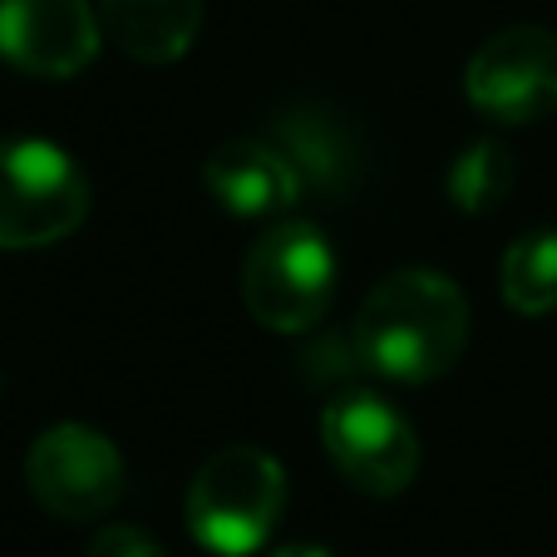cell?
Wrapping results in <instances>:
<instances>
[{
  "label": "cell",
  "instance_id": "obj_1",
  "mask_svg": "<svg viewBox=\"0 0 557 557\" xmlns=\"http://www.w3.org/2000/svg\"><path fill=\"white\" fill-rule=\"evenodd\" d=\"M469 346V301L454 276L405 267L375 282L356 315V360L385 380L424 385L459 366Z\"/></svg>",
  "mask_w": 557,
  "mask_h": 557
},
{
  "label": "cell",
  "instance_id": "obj_2",
  "mask_svg": "<svg viewBox=\"0 0 557 557\" xmlns=\"http://www.w3.org/2000/svg\"><path fill=\"white\" fill-rule=\"evenodd\" d=\"M286 508V473L257 444H227L208 454L188 484V533L212 557H252L267 547Z\"/></svg>",
  "mask_w": 557,
  "mask_h": 557
},
{
  "label": "cell",
  "instance_id": "obj_3",
  "mask_svg": "<svg viewBox=\"0 0 557 557\" xmlns=\"http://www.w3.org/2000/svg\"><path fill=\"white\" fill-rule=\"evenodd\" d=\"M336 252L311 222H276L243 262V301L252 321L276 336H301L331 311Z\"/></svg>",
  "mask_w": 557,
  "mask_h": 557
},
{
  "label": "cell",
  "instance_id": "obj_4",
  "mask_svg": "<svg viewBox=\"0 0 557 557\" xmlns=\"http://www.w3.org/2000/svg\"><path fill=\"white\" fill-rule=\"evenodd\" d=\"M89 212V178L45 138H0V247H50Z\"/></svg>",
  "mask_w": 557,
  "mask_h": 557
},
{
  "label": "cell",
  "instance_id": "obj_5",
  "mask_svg": "<svg viewBox=\"0 0 557 557\" xmlns=\"http://www.w3.org/2000/svg\"><path fill=\"white\" fill-rule=\"evenodd\" d=\"M321 444L350 488L370 498H395L420 473V440L395 405L370 389H350L321 410Z\"/></svg>",
  "mask_w": 557,
  "mask_h": 557
},
{
  "label": "cell",
  "instance_id": "obj_6",
  "mask_svg": "<svg viewBox=\"0 0 557 557\" xmlns=\"http://www.w3.org/2000/svg\"><path fill=\"white\" fill-rule=\"evenodd\" d=\"M25 484L45 513L89 523L104 518L124 494V454L89 424H54L25 454Z\"/></svg>",
  "mask_w": 557,
  "mask_h": 557
},
{
  "label": "cell",
  "instance_id": "obj_7",
  "mask_svg": "<svg viewBox=\"0 0 557 557\" xmlns=\"http://www.w3.org/2000/svg\"><path fill=\"white\" fill-rule=\"evenodd\" d=\"M469 104L508 128L537 124L557 109V35L543 25H513L479 45L463 74Z\"/></svg>",
  "mask_w": 557,
  "mask_h": 557
},
{
  "label": "cell",
  "instance_id": "obj_8",
  "mask_svg": "<svg viewBox=\"0 0 557 557\" xmlns=\"http://www.w3.org/2000/svg\"><path fill=\"white\" fill-rule=\"evenodd\" d=\"M104 21L89 0H0V60L40 79H70L99 54Z\"/></svg>",
  "mask_w": 557,
  "mask_h": 557
},
{
  "label": "cell",
  "instance_id": "obj_9",
  "mask_svg": "<svg viewBox=\"0 0 557 557\" xmlns=\"http://www.w3.org/2000/svg\"><path fill=\"white\" fill-rule=\"evenodd\" d=\"M202 183L232 218H272L301 202L306 183L292 169V158L267 138H227L208 153Z\"/></svg>",
  "mask_w": 557,
  "mask_h": 557
},
{
  "label": "cell",
  "instance_id": "obj_10",
  "mask_svg": "<svg viewBox=\"0 0 557 557\" xmlns=\"http://www.w3.org/2000/svg\"><path fill=\"white\" fill-rule=\"evenodd\" d=\"M272 144L292 158V169L301 173V183L321 193H346L360 173V144L350 134V124L341 114H331L326 104H296L282 109L272 128Z\"/></svg>",
  "mask_w": 557,
  "mask_h": 557
},
{
  "label": "cell",
  "instance_id": "obj_11",
  "mask_svg": "<svg viewBox=\"0 0 557 557\" xmlns=\"http://www.w3.org/2000/svg\"><path fill=\"white\" fill-rule=\"evenodd\" d=\"M104 35L138 64H173L202 30V0H99Z\"/></svg>",
  "mask_w": 557,
  "mask_h": 557
},
{
  "label": "cell",
  "instance_id": "obj_12",
  "mask_svg": "<svg viewBox=\"0 0 557 557\" xmlns=\"http://www.w3.org/2000/svg\"><path fill=\"white\" fill-rule=\"evenodd\" d=\"M504 301L523 315L557 311V232H528L504 252L498 267Z\"/></svg>",
  "mask_w": 557,
  "mask_h": 557
},
{
  "label": "cell",
  "instance_id": "obj_13",
  "mask_svg": "<svg viewBox=\"0 0 557 557\" xmlns=\"http://www.w3.org/2000/svg\"><path fill=\"white\" fill-rule=\"evenodd\" d=\"M513 153L498 138H479L469 144L449 169V202L459 212H494L498 202L513 193Z\"/></svg>",
  "mask_w": 557,
  "mask_h": 557
},
{
  "label": "cell",
  "instance_id": "obj_14",
  "mask_svg": "<svg viewBox=\"0 0 557 557\" xmlns=\"http://www.w3.org/2000/svg\"><path fill=\"white\" fill-rule=\"evenodd\" d=\"M85 557H169V553H163V547H158L144 528L109 523V528H99V533H95V543H89Z\"/></svg>",
  "mask_w": 557,
  "mask_h": 557
},
{
  "label": "cell",
  "instance_id": "obj_15",
  "mask_svg": "<svg viewBox=\"0 0 557 557\" xmlns=\"http://www.w3.org/2000/svg\"><path fill=\"white\" fill-rule=\"evenodd\" d=\"M267 557H331L326 547H311V543H286V547H276V553H267Z\"/></svg>",
  "mask_w": 557,
  "mask_h": 557
}]
</instances>
